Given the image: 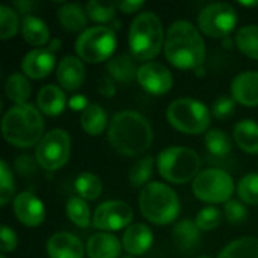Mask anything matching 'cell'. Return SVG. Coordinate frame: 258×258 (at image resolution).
Listing matches in <instances>:
<instances>
[{
    "instance_id": "obj_30",
    "label": "cell",
    "mask_w": 258,
    "mask_h": 258,
    "mask_svg": "<svg viewBox=\"0 0 258 258\" xmlns=\"http://www.w3.org/2000/svg\"><path fill=\"white\" fill-rule=\"evenodd\" d=\"M218 258H258L257 237H240L228 243Z\"/></svg>"
},
{
    "instance_id": "obj_16",
    "label": "cell",
    "mask_w": 258,
    "mask_h": 258,
    "mask_svg": "<svg viewBox=\"0 0 258 258\" xmlns=\"http://www.w3.org/2000/svg\"><path fill=\"white\" fill-rule=\"evenodd\" d=\"M86 77L85 63L77 56H63L56 67V79L62 89L77 91Z\"/></svg>"
},
{
    "instance_id": "obj_1",
    "label": "cell",
    "mask_w": 258,
    "mask_h": 258,
    "mask_svg": "<svg viewBox=\"0 0 258 258\" xmlns=\"http://www.w3.org/2000/svg\"><path fill=\"white\" fill-rule=\"evenodd\" d=\"M107 141L122 156H142L153 144V127L142 113L121 110L109 121Z\"/></svg>"
},
{
    "instance_id": "obj_51",
    "label": "cell",
    "mask_w": 258,
    "mask_h": 258,
    "mask_svg": "<svg viewBox=\"0 0 258 258\" xmlns=\"http://www.w3.org/2000/svg\"><path fill=\"white\" fill-rule=\"evenodd\" d=\"M121 258H135V257H132V255H125V257H121Z\"/></svg>"
},
{
    "instance_id": "obj_25",
    "label": "cell",
    "mask_w": 258,
    "mask_h": 258,
    "mask_svg": "<svg viewBox=\"0 0 258 258\" xmlns=\"http://www.w3.org/2000/svg\"><path fill=\"white\" fill-rule=\"evenodd\" d=\"M80 125L83 132L89 136H100L101 133H104V130L109 128V121L103 106L91 103L80 113Z\"/></svg>"
},
{
    "instance_id": "obj_29",
    "label": "cell",
    "mask_w": 258,
    "mask_h": 258,
    "mask_svg": "<svg viewBox=\"0 0 258 258\" xmlns=\"http://www.w3.org/2000/svg\"><path fill=\"white\" fill-rule=\"evenodd\" d=\"M234 42L237 50L251 57L258 60V26L257 24H248L237 30L234 36Z\"/></svg>"
},
{
    "instance_id": "obj_22",
    "label": "cell",
    "mask_w": 258,
    "mask_h": 258,
    "mask_svg": "<svg viewBox=\"0 0 258 258\" xmlns=\"http://www.w3.org/2000/svg\"><path fill=\"white\" fill-rule=\"evenodd\" d=\"M20 32H21L23 39L33 47H44L45 44H50L51 41L50 29L45 24V21L32 14L23 17Z\"/></svg>"
},
{
    "instance_id": "obj_7",
    "label": "cell",
    "mask_w": 258,
    "mask_h": 258,
    "mask_svg": "<svg viewBox=\"0 0 258 258\" xmlns=\"http://www.w3.org/2000/svg\"><path fill=\"white\" fill-rule=\"evenodd\" d=\"M166 119L175 130L184 135H201L209 132L212 112L204 103L184 97L174 100L168 106Z\"/></svg>"
},
{
    "instance_id": "obj_21",
    "label": "cell",
    "mask_w": 258,
    "mask_h": 258,
    "mask_svg": "<svg viewBox=\"0 0 258 258\" xmlns=\"http://www.w3.org/2000/svg\"><path fill=\"white\" fill-rule=\"evenodd\" d=\"M68 104L67 95L60 86L56 85H45L39 89L36 97V107L41 113L47 116H57L65 110Z\"/></svg>"
},
{
    "instance_id": "obj_12",
    "label": "cell",
    "mask_w": 258,
    "mask_h": 258,
    "mask_svg": "<svg viewBox=\"0 0 258 258\" xmlns=\"http://www.w3.org/2000/svg\"><path fill=\"white\" fill-rule=\"evenodd\" d=\"M132 221L133 209L127 203L118 200L101 203L92 215V225L103 233L128 228L132 225Z\"/></svg>"
},
{
    "instance_id": "obj_15",
    "label": "cell",
    "mask_w": 258,
    "mask_h": 258,
    "mask_svg": "<svg viewBox=\"0 0 258 258\" xmlns=\"http://www.w3.org/2000/svg\"><path fill=\"white\" fill-rule=\"evenodd\" d=\"M56 67V54L48 48H33L21 59V73L27 79L41 80Z\"/></svg>"
},
{
    "instance_id": "obj_8",
    "label": "cell",
    "mask_w": 258,
    "mask_h": 258,
    "mask_svg": "<svg viewBox=\"0 0 258 258\" xmlns=\"http://www.w3.org/2000/svg\"><path fill=\"white\" fill-rule=\"evenodd\" d=\"M116 48V35L110 26H92L77 36V57L86 63H101L113 57Z\"/></svg>"
},
{
    "instance_id": "obj_48",
    "label": "cell",
    "mask_w": 258,
    "mask_h": 258,
    "mask_svg": "<svg viewBox=\"0 0 258 258\" xmlns=\"http://www.w3.org/2000/svg\"><path fill=\"white\" fill-rule=\"evenodd\" d=\"M60 47H62V41H60V39H57V38H53V39L50 41V44H48V47H47V48H48L50 51L56 53Z\"/></svg>"
},
{
    "instance_id": "obj_43",
    "label": "cell",
    "mask_w": 258,
    "mask_h": 258,
    "mask_svg": "<svg viewBox=\"0 0 258 258\" xmlns=\"http://www.w3.org/2000/svg\"><path fill=\"white\" fill-rule=\"evenodd\" d=\"M15 168L21 175H29L33 172L35 162L32 160L30 156H18V159L15 160Z\"/></svg>"
},
{
    "instance_id": "obj_31",
    "label": "cell",
    "mask_w": 258,
    "mask_h": 258,
    "mask_svg": "<svg viewBox=\"0 0 258 258\" xmlns=\"http://www.w3.org/2000/svg\"><path fill=\"white\" fill-rule=\"evenodd\" d=\"M204 145H206V150L209 151V154L213 157H218V159L227 157L233 150L230 136L221 128L209 130L204 138Z\"/></svg>"
},
{
    "instance_id": "obj_13",
    "label": "cell",
    "mask_w": 258,
    "mask_h": 258,
    "mask_svg": "<svg viewBox=\"0 0 258 258\" xmlns=\"http://www.w3.org/2000/svg\"><path fill=\"white\" fill-rule=\"evenodd\" d=\"M138 83L151 95H165L171 91L174 79L171 71L160 62H145L139 67Z\"/></svg>"
},
{
    "instance_id": "obj_50",
    "label": "cell",
    "mask_w": 258,
    "mask_h": 258,
    "mask_svg": "<svg viewBox=\"0 0 258 258\" xmlns=\"http://www.w3.org/2000/svg\"><path fill=\"white\" fill-rule=\"evenodd\" d=\"M198 258H210L209 255H201V257H198Z\"/></svg>"
},
{
    "instance_id": "obj_28",
    "label": "cell",
    "mask_w": 258,
    "mask_h": 258,
    "mask_svg": "<svg viewBox=\"0 0 258 258\" xmlns=\"http://www.w3.org/2000/svg\"><path fill=\"white\" fill-rule=\"evenodd\" d=\"M5 94L14 104H24L32 94V85L23 73H12L5 82Z\"/></svg>"
},
{
    "instance_id": "obj_14",
    "label": "cell",
    "mask_w": 258,
    "mask_h": 258,
    "mask_svg": "<svg viewBox=\"0 0 258 258\" xmlns=\"http://www.w3.org/2000/svg\"><path fill=\"white\" fill-rule=\"evenodd\" d=\"M14 215L26 227H39L45 221V207L32 192H21L12 201Z\"/></svg>"
},
{
    "instance_id": "obj_35",
    "label": "cell",
    "mask_w": 258,
    "mask_h": 258,
    "mask_svg": "<svg viewBox=\"0 0 258 258\" xmlns=\"http://www.w3.org/2000/svg\"><path fill=\"white\" fill-rule=\"evenodd\" d=\"M88 17L98 24L110 23L116 14V5L113 2H101V0H91L86 5Z\"/></svg>"
},
{
    "instance_id": "obj_27",
    "label": "cell",
    "mask_w": 258,
    "mask_h": 258,
    "mask_svg": "<svg viewBox=\"0 0 258 258\" xmlns=\"http://www.w3.org/2000/svg\"><path fill=\"white\" fill-rule=\"evenodd\" d=\"M172 237L177 243V246L186 252L195 249L200 245L201 240V230L197 227V224L190 219H183L177 222L172 231Z\"/></svg>"
},
{
    "instance_id": "obj_45",
    "label": "cell",
    "mask_w": 258,
    "mask_h": 258,
    "mask_svg": "<svg viewBox=\"0 0 258 258\" xmlns=\"http://www.w3.org/2000/svg\"><path fill=\"white\" fill-rule=\"evenodd\" d=\"M89 104H91V103L88 101V98H86L85 95H82V94H76V95H73V97L68 100V107H70L71 110L80 112V113H82Z\"/></svg>"
},
{
    "instance_id": "obj_34",
    "label": "cell",
    "mask_w": 258,
    "mask_h": 258,
    "mask_svg": "<svg viewBox=\"0 0 258 258\" xmlns=\"http://www.w3.org/2000/svg\"><path fill=\"white\" fill-rule=\"evenodd\" d=\"M67 216L74 225H77L80 228H88L92 224V216H91L89 206L80 197H71L68 200V203H67Z\"/></svg>"
},
{
    "instance_id": "obj_39",
    "label": "cell",
    "mask_w": 258,
    "mask_h": 258,
    "mask_svg": "<svg viewBox=\"0 0 258 258\" xmlns=\"http://www.w3.org/2000/svg\"><path fill=\"white\" fill-rule=\"evenodd\" d=\"M221 221H222L221 212H219L218 207H213V206L201 209L198 212L197 218H195V224L201 231H213V230H216L219 227Z\"/></svg>"
},
{
    "instance_id": "obj_6",
    "label": "cell",
    "mask_w": 258,
    "mask_h": 258,
    "mask_svg": "<svg viewBox=\"0 0 258 258\" xmlns=\"http://www.w3.org/2000/svg\"><path fill=\"white\" fill-rule=\"evenodd\" d=\"M157 171L160 177L172 184H186L201 172L200 154L187 147H168L157 156Z\"/></svg>"
},
{
    "instance_id": "obj_5",
    "label": "cell",
    "mask_w": 258,
    "mask_h": 258,
    "mask_svg": "<svg viewBox=\"0 0 258 258\" xmlns=\"http://www.w3.org/2000/svg\"><path fill=\"white\" fill-rule=\"evenodd\" d=\"M142 216L156 225H168L180 215V200L172 187L160 181H151L139 195Z\"/></svg>"
},
{
    "instance_id": "obj_17",
    "label": "cell",
    "mask_w": 258,
    "mask_h": 258,
    "mask_svg": "<svg viewBox=\"0 0 258 258\" xmlns=\"http://www.w3.org/2000/svg\"><path fill=\"white\" fill-rule=\"evenodd\" d=\"M45 251L48 258H83L85 246L82 240L67 231H60L53 234L47 243Z\"/></svg>"
},
{
    "instance_id": "obj_36",
    "label": "cell",
    "mask_w": 258,
    "mask_h": 258,
    "mask_svg": "<svg viewBox=\"0 0 258 258\" xmlns=\"http://www.w3.org/2000/svg\"><path fill=\"white\" fill-rule=\"evenodd\" d=\"M20 29H21V23L18 20L17 11L8 5H2L0 6V38L3 41H8L14 38Z\"/></svg>"
},
{
    "instance_id": "obj_46",
    "label": "cell",
    "mask_w": 258,
    "mask_h": 258,
    "mask_svg": "<svg viewBox=\"0 0 258 258\" xmlns=\"http://www.w3.org/2000/svg\"><path fill=\"white\" fill-rule=\"evenodd\" d=\"M116 9H119L121 12L124 14H135V12H139L142 8H144V2H128V0H122V2H116Z\"/></svg>"
},
{
    "instance_id": "obj_23",
    "label": "cell",
    "mask_w": 258,
    "mask_h": 258,
    "mask_svg": "<svg viewBox=\"0 0 258 258\" xmlns=\"http://www.w3.org/2000/svg\"><path fill=\"white\" fill-rule=\"evenodd\" d=\"M106 71L112 80L121 83H130L135 79H138L139 67L136 65V59L132 54L122 53L107 60Z\"/></svg>"
},
{
    "instance_id": "obj_41",
    "label": "cell",
    "mask_w": 258,
    "mask_h": 258,
    "mask_svg": "<svg viewBox=\"0 0 258 258\" xmlns=\"http://www.w3.org/2000/svg\"><path fill=\"white\" fill-rule=\"evenodd\" d=\"M224 216L230 224H242L248 218V210L243 203L237 200H230L224 204Z\"/></svg>"
},
{
    "instance_id": "obj_26",
    "label": "cell",
    "mask_w": 258,
    "mask_h": 258,
    "mask_svg": "<svg viewBox=\"0 0 258 258\" xmlns=\"http://www.w3.org/2000/svg\"><path fill=\"white\" fill-rule=\"evenodd\" d=\"M233 138L242 151L248 154H258V122L252 119L237 122L234 125Z\"/></svg>"
},
{
    "instance_id": "obj_4",
    "label": "cell",
    "mask_w": 258,
    "mask_h": 258,
    "mask_svg": "<svg viewBox=\"0 0 258 258\" xmlns=\"http://www.w3.org/2000/svg\"><path fill=\"white\" fill-rule=\"evenodd\" d=\"M162 20L151 11L138 14L128 29L130 54L139 62H151L165 45Z\"/></svg>"
},
{
    "instance_id": "obj_32",
    "label": "cell",
    "mask_w": 258,
    "mask_h": 258,
    "mask_svg": "<svg viewBox=\"0 0 258 258\" xmlns=\"http://www.w3.org/2000/svg\"><path fill=\"white\" fill-rule=\"evenodd\" d=\"M154 165L156 160L153 156H145L141 157L128 171V183L132 187H145L147 184H150L153 172H154Z\"/></svg>"
},
{
    "instance_id": "obj_33",
    "label": "cell",
    "mask_w": 258,
    "mask_h": 258,
    "mask_svg": "<svg viewBox=\"0 0 258 258\" xmlns=\"http://www.w3.org/2000/svg\"><path fill=\"white\" fill-rule=\"evenodd\" d=\"M74 189L82 200L94 201L101 195L103 183L98 175L92 172H82L74 181Z\"/></svg>"
},
{
    "instance_id": "obj_3",
    "label": "cell",
    "mask_w": 258,
    "mask_h": 258,
    "mask_svg": "<svg viewBox=\"0 0 258 258\" xmlns=\"http://www.w3.org/2000/svg\"><path fill=\"white\" fill-rule=\"evenodd\" d=\"M44 118L33 104H14L2 119L5 141L17 148H32L44 138Z\"/></svg>"
},
{
    "instance_id": "obj_19",
    "label": "cell",
    "mask_w": 258,
    "mask_h": 258,
    "mask_svg": "<svg viewBox=\"0 0 258 258\" xmlns=\"http://www.w3.org/2000/svg\"><path fill=\"white\" fill-rule=\"evenodd\" d=\"M231 97L243 106H258V71L237 74L231 82Z\"/></svg>"
},
{
    "instance_id": "obj_18",
    "label": "cell",
    "mask_w": 258,
    "mask_h": 258,
    "mask_svg": "<svg viewBox=\"0 0 258 258\" xmlns=\"http://www.w3.org/2000/svg\"><path fill=\"white\" fill-rule=\"evenodd\" d=\"M153 240H154V236H153L151 228L145 224L135 222L128 228H125L121 242H122V248L125 249L128 255L139 257L151 248Z\"/></svg>"
},
{
    "instance_id": "obj_44",
    "label": "cell",
    "mask_w": 258,
    "mask_h": 258,
    "mask_svg": "<svg viewBox=\"0 0 258 258\" xmlns=\"http://www.w3.org/2000/svg\"><path fill=\"white\" fill-rule=\"evenodd\" d=\"M97 91H98L103 97L110 98V97H113V95H115L116 88H115L113 80H112L109 76H106V77H103V79L100 80V83H98V86H97Z\"/></svg>"
},
{
    "instance_id": "obj_24",
    "label": "cell",
    "mask_w": 258,
    "mask_h": 258,
    "mask_svg": "<svg viewBox=\"0 0 258 258\" xmlns=\"http://www.w3.org/2000/svg\"><path fill=\"white\" fill-rule=\"evenodd\" d=\"M57 20L68 32H85L88 27V14L77 3H65L57 9Z\"/></svg>"
},
{
    "instance_id": "obj_42",
    "label": "cell",
    "mask_w": 258,
    "mask_h": 258,
    "mask_svg": "<svg viewBox=\"0 0 258 258\" xmlns=\"http://www.w3.org/2000/svg\"><path fill=\"white\" fill-rule=\"evenodd\" d=\"M17 243H18V237H17L15 231L8 225H2V228H0V249H2V254L12 252L17 248Z\"/></svg>"
},
{
    "instance_id": "obj_38",
    "label": "cell",
    "mask_w": 258,
    "mask_h": 258,
    "mask_svg": "<svg viewBox=\"0 0 258 258\" xmlns=\"http://www.w3.org/2000/svg\"><path fill=\"white\" fill-rule=\"evenodd\" d=\"M14 190H15V184H14L12 169L5 160H2L0 162V204L2 207L8 206V203L12 200Z\"/></svg>"
},
{
    "instance_id": "obj_37",
    "label": "cell",
    "mask_w": 258,
    "mask_h": 258,
    "mask_svg": "<svg viewBox=\"0 0 258 258\" xmlns=\"http://www.w3.org/2000/svg\"><path fill=\"white\" fill-rule=\"evenodd\" d=\"M236 190L243 204L258 206V172L245 175L239 181Z\"/></svg>"
},
{
    "instance_id": "obj_47",
    "label": "cell",
    "mask_w": 258,
    "mask_h": 258,
    "mask_svg": "<svg viewBox=\"0 0 258 258\" xmlns=\"http://www.w3.org/2000/svg\"><path fill=\"white\" fill-rule=\"evenodd\" d=\"M14 6H15V8L18 9V12H21L23 17H24V15H29L30 11H32L33 8L38 6V3H36V2H30V0H17V2H14Z\"/></svg>"
},
{
    "instance_id": "obj_9",
    "label": "cell",
    "mask_w": 258,
    "mask_h": 258,
    "mask_svg": "<svg viewBox=\"0 0 258 258\" xmlns=\"http://www.w3.org/2000/svg\"><path fill=\"white\" fill-rule=\"evenodd\" d=\"M234 180L233 177L218 168L203 169L192 183L194 195L209 204H225L231 200L234 194Z\"/></svg>"
},
{
    "instance_id": "obj_49",
    "label": "cell",
    "mask_w": 258,
    "mask_h": 258,
    "mask_svg": "<svg viewBox=\"0 0 258 258\" xmlns=\"http://www.w3.org/2000/svg\"><path fill=\"white\" fill-rule=\"evenodd\" d=\"M242 6H258V0H255V2H239Z\"/></svg>"
},
{
    "instance_id": "obj_52",
    "label": "cell",
    "mask_w": 258,
    "mask_h": 258,
    "mask_svg": "<svg viewBox=\"0 0 258 258\" xmlns=\"http://www.w3.org/2000/svg\"><path fill=\"white\" fill-rule=\"evenodd\" d=\"M0 258H6V255H5V254H2V255H0Z\"/></svg>"
},
{
    "instance_id": "obj_10",
    "label": "cell",
    "mask_w": 258,
    "mask_h": 258,
    "mask_svg": "<svg viewBox=\"0 0 258 258\" xmlns=\"http://www.w3.org/2000/svg\"><path fill=\"white\" fill-rule=\"evenodd\" d=\"M71 138L63 128H53L44 135L35 148V160L45 171L60 169L70 159Z\"/></svg>"
},
{
    "instance_id": "obj_11",
    "label": "cell",
    "mask_w": 258,
    "mask_h": 258,
    "mask_svg": "<svg viewBox=\"0 0 258 258\" xmlns=\"http://www.w3.org/2000/svg\"><path fill=\"white\" fill-rule=\"evenodd\" d=\"M237 20V12L230 3H210L198 15V29L206 36L221 39L236 29Z\"/></svg>"
},
{
    "instance_id": "obj_2",
    "label": "cell",
    "mask_w": 258,
    "mask_h": 258,
    "mask_svg": "<svg viewBox=\"0 0 258 258\" xmlns=\"http://www.w3.org/2000/svg\"><path fill=\"white\" fill-rule=\"evenodd\" d=\"M166 60L178 70H197L206 59V42L200 29L189 20L174 21L165 36Z\"/></svg>"
},
{
    "instance_id": "obj_20",
    "label": "cell",
    "mask_w": 258,
    "mask_h": 258,
    "mask_svg": "<svg viewBox=\"0 0 258 258\" xmlns=\"http://www.w3.org/2000/svg\"><path fill=\"white\" fill-rule=\"evenodd\" d=\"M122 242L110 233H95L86 242L89 258H119Z\"/></svg>"
},
{
    "instance_id": "obj_40",
    "label": "cell",
    "mask_w": 258,
    "mask_h": 258,
    "mask_svg": "<svg viewBox=\"0 0 258 258\" xmlns=\"http://www.w3.org/2000/svg\"><path fill=\"white\" fill-rule=\"evenodd\" d=\"M236 100L230 95H219L215 101L213 106L210 109L212 115L219 119V121H227L228 118H231L236 112Z\"/></svg>"
}]
</instances>
